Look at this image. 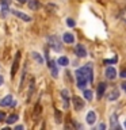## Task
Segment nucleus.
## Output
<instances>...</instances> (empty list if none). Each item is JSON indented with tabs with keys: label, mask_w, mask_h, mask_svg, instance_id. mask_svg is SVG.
<instances>
[{
	"label": "nucleus",
	"mask_w": 126,
	"mask_h": 130,
	"mask_svg": "<svg viewBox=\"0 0 126 130\" xmlns=\"http://www.w3.org/2000/svg\"><path fill=\"white\" fill-rule=\"evenodd\" d=\"M76 75H83L88 79V83H92L93 81V71H92V64H87L84 67L79 68L76 71Z\"/></svg>",
	"instance_id": "f257e3e1"
},
{
	"label": "nucleus",
	"mask_w": 126,
	"mask_h": 130,
	"mask_svg": "<svg viewBox=\"0 0 126 130\" xmlns=\"http://www.w3.org/2000/svg\"><path fill=\"white\" fill-rule=\"evenodd\" d=\"M48 43H49V46H50L54 52H61V50H62V45L60 43L58 37H56V35H49V37H48Z\"/></svg>",
	"instance_id": "f03ea898"
},
{
	"label": "nucleus",
	"mask_w": 126,
	"mask_h": 130,
	"mask_svg": "<svg viewBox=\"0 0 126 130\" xmlns=\"http://www.w3.org/2000/svg\"><path fill=\"white\" fill-rule=\"evenodd\" d=\"M76 80H77V88L80 89H85V87H87L88 84V79L83 75H76Z\"/></svg>",
	"instance_id": "7ed1b4c3"
},
{
	"label": "nucleus",
	"mask_w": 126,
	"mask_h": 130,
	"mask_svg": "<svg viewBox=\"0 0 126 130\" xmlns=\"http://www.w3.org/2000/svg\"><path fill=\"white\" fill-rule=\"evenodd\" d=\"M19 61H20V52H16L15 60H14V62H12V69H11V76L12 77L15 76L16 71H18V68H19Z\"/></svg>",
	"instance_id": "20e7f679"
},
{
	"label": "nucleus",
	"mask_w": 126,
	"mask_h": 130,
	"mask_svg": "<svg viewBox=\"0 0 126 130\" xmlns=\"http://www.w3.org/2000/svg\"><path fill=\"white\" fill-rule=\"evenodd\" d=\"M72 102H73V106H75V108L77 110V111H80V110L84 108V100L81 99L80 96H73Z\"/></svg>",
	"instance_id": "39448f33"
},
{
	"label": "nucleus",
	"mask_w": 126,
	"mask_h": 130,
	"mask_svg": "<svg viewBox=\"0 0 126 130\" xmlns=\"http://www.w3.org/2000/svg\"><path fill=\"white\" fill-rule=\"evenodd\" d=\"M104 75H106V77H107L108 80H114L117 77V69L114 67H107V68H106Z\"/></svg>",
	"instance_id": "423d86ee"
},
{
	"label": "nucleus",
	"mask_w": 126,
	"mask_h": 130,
	"mask_svg": "<svg viewBox=\"0 0 126 130\" xmlns=\"http://www.w3.org/2000/svg\"><path fill=\"white\" fill-rule=\"evenodd\" d=\"M75 54L77 57H80V58H83V57L87 56V50H85V47L83 46V45H76V47H75Z\"/></svg>",
	"instance_id": "0eeeda50"
},
{
	"label": "nucleus",
	"mask_w": 126,
	"mask_h": 130,
	"mask_svg": "<svg viewBox=\"0 0 126 130\" xmlns=\"http://www.w3.org/2000/svg\"><path fill=\"white\" fill-rule=\"evenodd\" d=\"M110 127L114 129V130L119 129V122H118V115H117L115 112L111 114V117H110Z\"/></svg>",
	"instance_id": "6e6552de"
},
{
	"label": "nucleus",
	"mask_w": 126,
	"mask_h": 130,
	"mask_svg": "<svg viewBox=\"0 0 126 130\" xmlns=\"http://www.w3.org/2000/svg\"><path fill=\"white\" fill-rule=\"evenodd\" d=\"M12 14H14L15 16H18L19 19H22V20H24V22H31V18L28 15H26L24 12H22V11H18V10H14V11H11Z\"/></svg>",
	"instance_id": "1a4fd4ad"
},
{
	"label": "nucleus",
	"mask_w": 126,
	"mask_h": 130,
	"mask_svg": "<svg viewBox=\"0 0 126 130\" xmlns=\"http://www.w3.org/2000/svg\"><path fill=\"white\" fill-rule=\"evenodd\" d=\"M106 88H107V84H106V83H100L99 85H98V91H96L98 99H100V98L104 95V92H106Z\"/></svg>",
	"instance_id": "9d476101"
},
{
	"label": "nucleus",
	"mask_w": 126,
	"mask_h": 130,
	"mask_svg": "<svg viewBox=\"0 0 126 130\" xmlns=\"http://www.w3.org/2000/svg\"><path fill=\"white\" fill-rule=\"evenodd\" d=\"M61 96H62V100H64V107L68 108V106H69V91L68 89H62V91H61Z\"/></svg>",
	"instance_id": "9b49d317"
},
{
	"label": "nucleus",
	"mask_w": 126,
	"mask_h": 130,
	"mask_svg": "<svg viewBox=\"0 0 126 130\" xmlns=\"http://www.w3.org/2000/svg\"><path fill=\"white\" fill-rule=\"evenodd\" d=\"M49 68H50V71H52V76L53 77L58 76V69H57L56 61H49Z\"/></svg>",
	"instance_id": "f8f14e48"
},
{
	"label": "nucleus",
	"mask_w": 126,
	"mask_h": 130,
	"mask_svg": "<svg viewBox=\"0 0 126 130\" xmlns=\"http://www.w3.org/2000/svg\"><path fill=\"white\" fill-rule=\"evenodd\" d=\"M11 104H12V96L11 95H7L6 98H3L0 100V106L2 107H7V106H11Z\"/></svg>",
	"instance_id": "ddd939ff"
},
{
	"label": "nucleus",
	"mask_w": 126,
	"mask_h": 130,
	"mask_svg": "<svg viewBox=\"0 0 126 130\" xmlns=\"http://www.w3.org/2000/svg\"><path fill=\"white\" fill-rule=\"evenodd\" d=\"M118 98H119V91H118V89H113L111 92H108V93H107V99H108L110 102L117 100Z\"/></svg>",
	"instance_id": "4468645a"
},
{
	"label": "nucleus",
	"mask_w": 126,
	"mask_h": 130,
	"mask_svg": "<svg viewBox=\"0 0 126 130\" xmlns=\"http://www.w3.org/2000/svg\"><path fill=\"white\" fill-rule=\"evenodd\" d=\"M95 121H96V114L95 111H89L87 114V123L88 125H93L95 123Z\"/></svg>",
	"instance_id": "2eb2a0df"
},
{
	"label": "nucleus",
	"mask_w": 126,
	"mask_h": 130,
	"mask_svg": "<svg viewBox=\"0 0 126 130\" xmlns=\"http://www.w3.org/2000/svg\"><path fill=\"white\" fill-rule=\"evenodd\" d=\"M62 39H64L65 43H73V42H75V37H73L71 32H65L64 37H62Z\"/></svg>",
	"instance_id": "dca6fc26"
},
{
	"label": "nucleus",
	"mask_w": 126,
	"mask_h": 130,
	"mask_svg": "<svg viewBox=\"0 0 126 130\" xmlns=\"http://www.w3.org/2000/svg\"><path fill=\"white\" fill-rule=\"evenodd\" d=\"M57 64L61 65V67H67V65H69V58L65 56H61L58 60H57Z\"/></svg>",
	"instance_id": "f3484780"
},
{
	"label": "nucleus",
	"mask_w": 126,
	"mask_h": 130,
	"mask_svg": "<svg viewBox=\"0 0 126 130\" xmlns=\"http://www.w3.org/2000/svg\"><path fill=\"white\" fill-rule=\"evenodd\" d=\"M27 3H28V7H30L31 10H38V8H39V6H41L38 0H28Z\"/></svg>",
	"instance_id": "a211bd4d"
},
{
	"label": "nucleus",
	"mask_w": 126,
	"mask_h": 130,
	"mask_svg": "<svg viewBox=\"0 0 126 130\" xmlns=\"http://www.w3.org/2000/svg\"><path fill=\"white\" fill-rule=\"evenodd\" d=\"M83 95H84V98L87 100H92V98H93V93H92V91L91 89H83Z\"/></svg>",
	"instance_id": "6ab92c4d"
},
{
	"label": "nucleus",
	"mask_w": 126,
	"mask_h": 130,
	"mask_svg": "<svg viewBox=\"0 0 126 130\" xmlns=\"http://www.w3.org/2000/svg\"><path fill=\"white\" fill-rule=\"evenodd\" d=\"M16 121H18V115H10V117H8L7 119H6V122H7L8 125H11V123H15Z\"/></svg>",
	"instance_id": "aec40b11"
},
{
	"label": "nucleus",
	"mask_w": 126,
	"mask_h": 130,
	"mask_svg": "<svg viewBox=\"0 0 126 130\" xmlns=\"http://www.w3.org/2000/svg\"><path fill=\"white\" fill-rule=\"evenodd\" d=\"M33 57H34V60H35V61H38V64H43V58L38 54V53H35V52H34V53H33Z\"/></svg>",
	"instance_id": "412c9836"
},
{
	"label": "nucleus",
	"mask_w": 126,
	"mask_h": 130,
	"mask_svg": "<svg viewBox=\"0 0 126 130\" xmlns=\"http://www.w3.org/2000/svg\"><path fill=\"white\" fill-rule=\"evenodd\" d=\"M8 6H2V16L4 18V16H7V14H8Z\"/></svg>",
	"instance_id": "4be33fe9"
},
{
	"label": "nucleus",
	"mask_w": 126,
	"mask_h": 130,
	"mask_svg": "<svg viewBox=\"0 0 126 130\" xmlns=\"http://www.w3.org/2000/svg\"><path fill=\"white\" fill-rule=\"evenodd\" d=\"M67 24H68L69 27H75L76 23H75V20H73V19H69V18H68V19H67Z\"/></svg>",
	"instance_id": "5701e85b"
},
{
	"label": "nucleus",
	"mask_w": 126,
	"mask_h": 130,
	"mask_svg": "<svg viewBox=\"0 0 126 130\" xmlns=\"http://www.w3.org/2000/svg\"><path fill=\"white\" fill-rule=\"evenodd\" d=\"M118 61V58L115 57V58H111V60H104V64H115Z\"/></svg>",
	"instance_id": "b1692460"
},
{
	"label": "nucleus",
	"mask_w": 126,
	"mask_h": 130,
	"mask_svg": "<svg viewBox=\"0 0 126 130\" xmlns=\"http://www.w3.org/2000/svg\"><path fill=\"white\" fill-rule=\"evenodd\" d=\"M56 118H57V122H61V112H58V111H56Z\"/></svg>",
	"instance_id": "393cba45"
},
{
	"label": "nucleus",
	"mask_w": 126,
	"mask_h": 130,
	"mask_svg": "<svg viewBox=\"0 0 126 130\" xmlns=\"http://www.w3.org/2000/svg\"><path fill=\"white\" fill-rule=\"evenodd\" d=\"M0 3H2V6H8V4H10V0H0Z\"/></svg>",
	"instance_id": "a878e982"
},
{
	"label": "nucleus",
	"mask_w": 126,
	"mask_h": 130,
	"mask_svg": "<svg viewBox=\"0 0 126 130\" xmlns=\"http://www.w3.org/2000/svg\"><path fill=\"white\" fill-rule=\"evenodd\" d=\"M4 119H6V114H4V112H0V122L4 121Z\"/></svg>",
	"instance_id": "bb28decb"
},
{
	"label": "nucleus",
	"mask_w": 126,
	"mask_h": 130,
	"mask_svg": "<svg viewBox=\"0 0 126 130\" xmlns=\"http://www.w3.org/2000/svg\"><path fill=\"white\" fill-rule=\"evenodd\" d=\"M121 77H123V79H126V71H125V69L121 72Z\"/></svg>",
	"instance_id": "cd10ccee"
},
{
	"label": "nucleus",
	"mask_w": 126,
	"mask_h": 130,
	"mask_svg": "<svg viewBox=\"0 0 126 130\" xmlns=\"http://www.w3.org/2000/svg\"><path fill=\"white\" fill-rule=\"evenodd\" d=\"M121 87H122V88H123V89H125V91H126V81H123V83H122V84H121Z\"/></svg>",
	"instance_id": "c85d7f7f"
},
{
	"label": "nucleus",
	"mask_w": 126,
	"mask_h": 130,
	"mask_svg": "<svg viewBox=\"0 0 126 130\" xmlns=\"http://www.w3.org/2000/svg\"><path fill=\"white\" fill-rule=\"evenodd\" d=\"M99 129H106V125H103V123H100V125H99Z\"/></svg>",
	"instance_id": "c756f323"
},
{
	"label": "nucleus",
	"mask_w": 126,
	"mask_h": 130,
	"mask_svg": "<svg viewBox=\"0 0 126 130\" xmlns=\"http://www.w3.org/2000/svg\"><path fill=\"white\" fill-rule=\"evenodd\" d=\"M18 2H19V3H22V4H24V3H27L28 0H18Z\"/></svg>",
	"instance_id": "7c9ffc66"
},
{
	"label": "nucleus",
	"mask_w": 126,
	"mask_h": 130,
	"mask_svg": "<svg viewBox=\"0 0 126 130\" xmlns=\"http://www.w3.org/2000/svg\"><path fill=\"white\" fill-rule=\"evenodd\" d=\"M15 129H16V130H22V129H23V126H16Z\"/></svg>",
	"instance_id": "2f4dec72"
},
{
	"label": "nucleus",
	"mask_w": 126,
	"mask_h": 130,
	"mask_svg": "<svg viewBox=\"0 0 126 130\" xmlns=\"http://www.w3.org/2000/svg\"><path fill=\"white\" fill-rule=\"evenodd\" d=\"M3 84V76H0V85Z\"/></svg>",
	"instance_id": "473e14b6"
},
{
	"label": "nucleus",
	"mask_w": 126,
	"mask_h": 130,
	"mask_svg": "<svg viewBox=\"0 0 126 130\" xmlns=\"http://www.w3.org/2000/svg\"><path fill=\"white\" fill-rule=\"evenodd\" d=\"M125 127H126V121H125Z\"/></svg>",
	"instance_id": "72a5a7b5"
}]
</instances>
